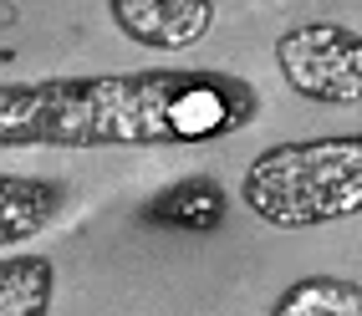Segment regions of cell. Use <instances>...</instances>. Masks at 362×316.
<instances>
[{"instance_id":"1","label":"cell","mask_w":362,"mask_h":316,"mask_svg":"<svg viewBox=\"0 0 362 316\" xmlns=\"http://www.w3.org/2000/svg\"><path fill=\"white\" fill-rule=\"evenodd\" d=\"M260 117L225 66H138L0 82V148H199Z\"/></svg>"},{"instance_id":"2","label":"cell","mask_w":362,"mask_h":316,"mask_svg":"<svg viewBox=\"0 0 362 316\" xmlns=\"http://www.w3.org/2000/svg\"><path fill=\"white\" fill-rule=\"evenodd\" d=\"M240 204L271 230L362 220V133L271 143L240 174Z\"/></svg>"},{"instance_id":"3","label":"cell","mask_w":362,"mask_h":316,"mask_svg":"<svg viewBox=\"0 0 362 316\" xmlns=\"http://www.w3.org/2000/svg\"><path fill=\"white\" fill-rule=\"evenodd\" d=\"M286 87L317 107H362V31L347 21H301L276 36Z\"/></svg>"},{"instance_id":"4","label":"cell","mask_w":362,"mask_h":316,"mask_svg":"<svg viewBox=\"0 0 362 316\" xmlns=\"http://www.w3.org/2000/svg\"><path fill=\"white\" fill-rule=\"evenodd\" d=\"M107 16L143 52H189L214 26V0H107Z\"/></svg>"},{"instance_id":"5","label":"cell","mask_w":362,"mask_h":316,"mask_svg":"<svg viewBox=\"0 0 362 316\" xmlns=\"http://www.w3.org/2000/svg\"><path fill=\"white\" fill-rule=\"evenodd\" d=\"M71 189L41 174H0V250H21L62 220Z\"/></svg>"},{"instance_id":"6","label":"cell","mask_w":362,"mask_h":316,"mask_svg":"<svg viewBox=\"0 0 362 316\" xmlns=\"http://www.w3.org/2000/svg\"><path fill=\"white\" fill-rule=\"evenodd\" d=\"M225 214H230V194L209 174L174 179L168 189H158L153 199L143 204V220H148V225H174V230H194V235L220 230Z\"/></svg>"},{"instance_id":"7","label":"cell","mask_w":362,"mask_h":316,"mask_svg":"<svg viewBox=\"0 0 362 316\" xmlns=\"http://www.w3.org/2000/svg\"><path fill=\"white\" fill-rule=\"evenodd\" d=\"M57 301V265L46 255L0 250V316H46Z\"/></svg>"},{"instance_id":"8","label":"cell","mask_w":362,"mask_h":316,"mask_svg":"<svg viewBox=\"0 0 362 316\" xmlns=\"http://www.w3.org/2000/svg\"><path fill=\"white\" fill-rule=\"evenodd\" d=\"M271 316H362V281L301 276L271 301Z\"/></svg>"},{"instance_id":"9","label":"cell","mask_w":362,"mask_h":316,"mask_svg":"<svg viewBox=\"0 0 362 316\" xmlns=\"http://www.w3.org/2000/svg\"><path fill=\"white\" fill-rule=\"evenodd\" d=\"M0 6H6V0H0Z\"/></svg>"}]
</instances>
